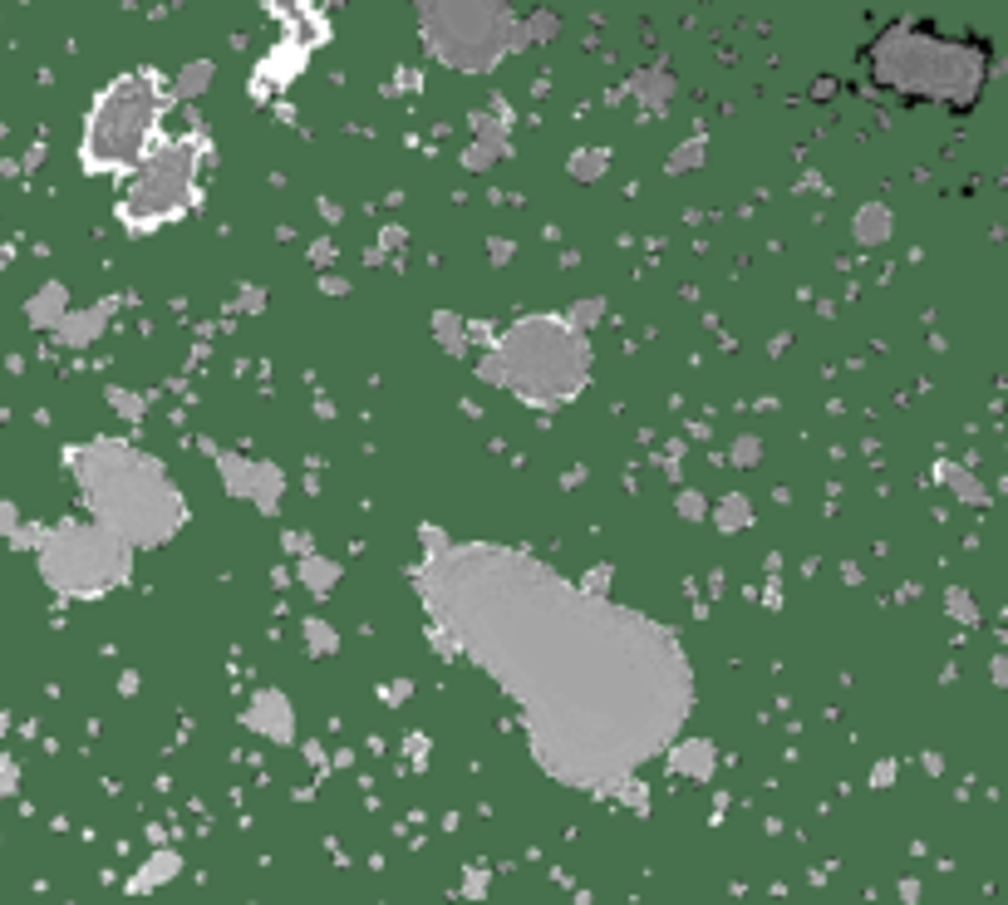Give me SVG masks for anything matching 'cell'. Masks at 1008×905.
<instances>
[{
  "instance_id": "cell-1",
  "label": "cell",
  "mask_w": 1008,
  "mask_h": 905,
  "mask_svg": "<svg viewBox=\"0 0 1008 905\" xmlns=\"http://www.w3.org/2000/svg\"><path fill=\"white\" fill-rule=\"evenodd\" d=\"M453 640L527 714L536 758L566 783H615L669 743L689 669L650 620L581 596L551 566L463 546L428 571Z\"/></svg>"
},
{
  "instance_id": "cell-2",
  "label": "cell",
  "mask_w": 1008,
  "mask_h": 905,
  "mask_svg": "<svg viewBox=\"0 0 1008 905\" xmlns=\"http://www.w3.org/2000/svg\"><path fill=\"white\" fill-rule=\"evenodd\" d=\"M153 128V84L148 79H123L104 94V104L94 109L89 123V163H128L138 158L143 138Z\"/></svg>"
},
{
  "instance_id": "cell-4",
  "label": "cell",
  "mask_w": 1008,
  "mask_h": 905,
  "mask_svg": "<svg viewBox=\"0 0 1008 905\" xmlns=\"http://www.w3.org/2000/svg\"><path fill=\"white\" fill-rule=\"evenodd\" d=\"M536 369H556V379L571 389V384L581 379V369H586V350H576V345L566 340L556 355H536L532 330H517V340L507 345V360H502V374H497V379L522 384V389H532L536 394Z\"/></svg>"
},
{
  "instance_id": "cell-3",
  "label": "cell",
  "mask_w": 1008,
  "mask_h": 905,
  "mask_svg": "<svg viewBox=\"0 0 1008 905\" xmlns=\"http://www.w3.org/2000/svg\"><path fill=\"white\" fill-rule=\"evenodd\" d=\"M40 566H45V576L60 591H99L104 581L119 576L123 551L109 532H74V527H64V532H55L45 542Z\"/></svg>"
}]
</instances>
